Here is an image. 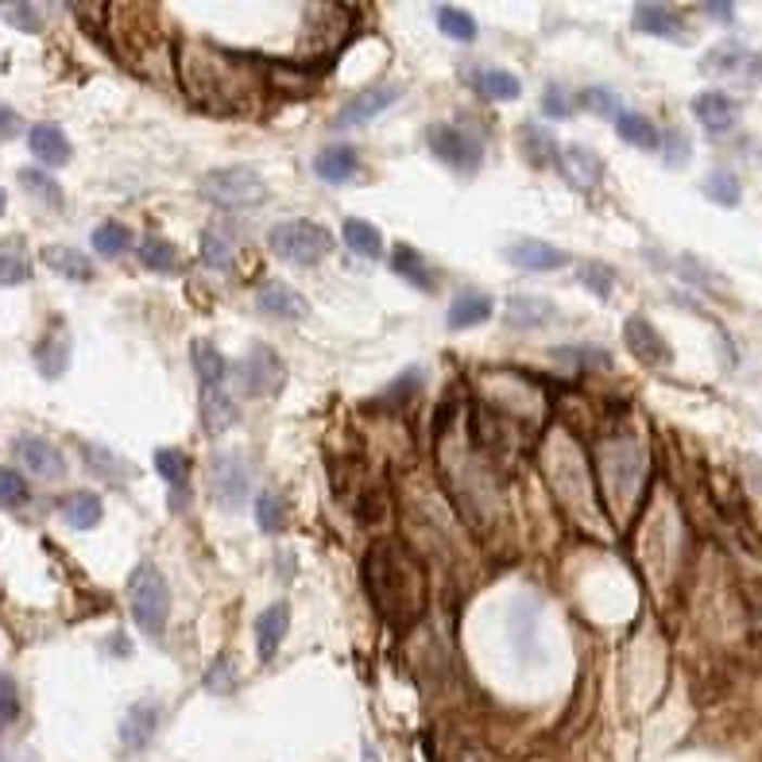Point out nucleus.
Here are the masks:
<instances>
[{
    "label": "nucleus",
    "mask_w": 762,
    "mask_h": 762,
    "mask_svg": "<svg viewBox=\"0 0 762 762\" xmlns=\"http://www.w3.org/2000/svg\"><path fill=\"white\" fill-rule=\"evenodd\" d=\"M182 86L198 105L213 113H240L259 93L256 71L249 63H237L232 54L205 43H187L178 54Z\"/></svg>",
    "instance_id": "obj_1"
},
{
    "label": "nucleus",
    "mask_w": 762,
    "mask_h": 762,
    "mask_svg": "<svg viewBox=\"0 0 762 762\" xmlns=\"http://www.w3.org/2000/svg\"><path fill=\"white\" fill-rule=\"evenodd\" d=\"M364 585L372 596L376 612L388 623L403 627L415 623L426 608V576L418 569V561L410 558L407 546L399 542H376L364 561Z\"/></svg>",
    "instance_id": "obj_2"
},
{
    "label": "nucleus",
    "mask_w": 762,
    "mask_h": 762,
    "mask_svg": "<svg viewBox=\"0 0 762 762\" xmlns=\"http://www.w3.org/2000/svg\"><path fill=\"white\" fill-rule=\"evenodd\" d=\"M542 472L550 480L554 496L566 507V515H573L581 526H593L596 499H593V472L581 445L566 434V430H550L542 442Z\"/></svg>",
    "instance_id": "obj_3"
},
{
    "label": "nucleus",
    "mask_w": 762,
    "mask_h": 762,
    "mask_svg": "<svg viewBox=\"0 0 762 762\" xmlns=\"http://www.w3.org/2000/svg\"><path fill=\"white\" fill-rule=\"evenodd\" d=\"M128 604H132V615H136V627L143 635H163L167 627V612H170V593H167V581L163 573L151 561H140L128 576Z\"/></svg>",
    "instance_id": "obj_4"
},
{
    "label": "nucleus",
    "mask_w": 762,
    "mask_h": 762,
    "mask_svg": "<svg viewBox=\"0 0 762 762\" xmlns=\"http://www.w3.org/2000/svg\"><path fill=\"white\" fill-rule=\"evenodd\" d=\"M202 198L221 209H256L267 202V182L252 167H213L202 175Z\"/></svg>",
    "instance_id": "obj_5"
},
{
    "label": "nucleus",
    "mask_w": 762,
    "mask_h": 762,
    "mask_svg": "<svg viewBox=\"0 0 762 762\" xmlns=\"http://www.w3.org/2000/svg\"><path fill=\"white\" fill-rule=\"evenodd\" d=\"M267 249L276 252L279 259H287V264L314 267L333 252V237L314 221H283L267 232Z\"/></svg>",
    "instance_id": "obj_6"
},
{
    "label": "nucleus",
    "mask_w": 762,
    "mask_h": 762,
    "mask_svg": "<svg viewBox=\"0 0 762 762\" xmlns=\"http://www.w3.org/2000/svg\"><path fill=\"white\" fill-rule=\"evenodd\" d=\"M426 140H430V151H434L445 167L461 170V175H472L484 163V143L461 125H434L426 132Z\"/></svg>",
    "instance_id": "obj_7"
},
{
    "label": "nucleus",
    "mask_w": 762,
    "mask_h": 762,
    "mask_svg": "<svg viewBox=\"0 0 762 762\" xmlns=\"http://www.w3.org/2000/svg\"><path fill=\"white\" fill-rule=\"evenodd\" d=\"M237 376H240V388H244V395H252V399H271V395L283 388L287 368H283V360L271 353V348L256 345V348H249V353H244Z\"/></svg>",
    "instance_id": "obj_8"
},
{
    "label": "nucleus",
    "mask_w": 762,
    "mask_h": 762,
    "mask_svg": "<svg viewBox=\"0 0 762 762\" xmlns=\"http://www.w3.org/2000/svg\"><path fill=\"white\" fill-rule=\"evenodd\" d=\"M209 487L217 504L229 507V511H240L244 507V496H249V465L240 453H221V457H213V469H209Z\"/></svg>",
    "instance_id": "obj_9"
},
{
    "label": "nucleus",
    "mask_w": 762,
    "mask_h": 762,
    "mask_svg": "<svg viewBox=\"0 0 762 762\" xmlns=\"http://www.w3.org/2000/svg\"><path fill=\"white\" fill-rule=\"evenodd\" d=\"M12 457H16L27 472H36V477H43V480H59L66 472V461H63V453H59V445L47 442L43 434L16 437V442H12Z\"/></svg>",
    "instance_id": "obj_10"
},
{
    "label": "nucleus",
    "mask_w": 762,
    "mask_h": 762,
    "mask_svg": "<svg viewBox=\"0 0 762 762\" xmlns=\"http://www.w3.org/2000/svg\"><path fill=\"white\" fill-rule=\"evenodd\" d=\"M558 167H561V178H566L573 190H581V194L596 190L604 178V160L593 148H585V143H569V148H561Z\"/></svg>",
    "instance_id": "obj_11"
},
{
    "label": "nucleus",
    "mask_w": 762,
    "mask_h": 762,
    "mask_svg": "<svg viewBox=\"0 0 762 762\" xmlns=\"http://www.w3.org/2000/svg\"><path fill=\"white\" fill-rule=\"evenodd\" d=\"M623 338H627V348L635 360L650 364V368H662V364L674 360V353H670V345L662 341V333H658L655 326H650L643 314H635V318L623 321Z\"/></svg>",
    "instance_id": "obj_12"
},
{
    "label": "nucleus",
    "mask_w": 762,
    "mask_h": 762,
    "mask_svg": "<svg viewBox=\"0 0 762 762\" xmlns=\"http://www.w3.org/2000/svg\"><path fill=\"white\" fill-rule=\"evenodd\" d=\"M256 306L267 314V318H279V321H306L310 318V302L302 299L294 287L279 283V279H267V283L259 287Z\"/></svg>",
    "instance_id": "obj_13"
},
{
    "label": "nucleus",
    "mask_w": 762,
    "mask_h": 762,
    "mask_svg": "<svg viewBox=\"0 0 762 762\" xmlns=\"http://www.w3.org/2000/svg\"><path fill=\"white\" fill-rule=\"evenodd\" d=\"M693 113H697V120L704 125V132L720 136L736 128L739 101L732 98V93H724V89H709V93H700V98L693 101Z\"/></svg>",
    "instance_id": "obj_14"
},
{
    "label": "nucleus",
    "mask_w": 762,
    "mask_h": 762,
    "mask_svg": "<svg viewBox=\"0 0 762 762\" xmlns=\"http://www.w3.org/2000/svg\"><path fill=\"white\" fill-rule=\"evenodd\" d=\"M395 101H399V86H372V89H364V93H356V98L348 101L345 109H341L333 125H338V128L364 125V120H372V116H380L383 109H391Z\"/></svg>",
    "instance_id": "obj_15"
},
{
    "label": "nucleus",
    "mask_w": 762,
    "mask_h": 762,
    "mask_svg": "<svg viewBox=\"0 0 762 762\" xmlns=\"http://www.w3.org/2000/svg\"><path fill=\"white\" fill-rule=\"evenodd\" d=\"M507 259L515 267H523V271H558V267L569 264V256L550 244V240H515L511 249H507Z\"/></svg>",
    "instance_id": "obj_16"
},
{
    "label": "nucleus",
    "mask_w": 762,
    "mask_h": 762,
    "mask_svg": "<svg viewBox=\"0 0 762 762\" xmlns=\"http://www.w3.org/2000/svg\"><path fill=\"white\" fill-rule=\"evenodd\" d=\"M504 318L511 329H542L558 318V306L550 299H538V294H511Z\"/></svg>",
    "instance_id": "obj_17"
},
{
    "label": "nucleus",
    "mask_w": 762,
    "mask_h": 762,
    "mask_svg": "<svg viewBox=\"0 0 762 762\" xmlns=\"http://www.w3.org/2000/svg\"><path fill=\"white\" fill-rule=\"evenodd\" d=\"M155 732H160V704L143 700V704L128 709L125 724H120V744H125V751H143L155 739Z\"/></svg>",
    "instance_id": "obj_18"
},
{
    "label": "nucleus",
    "mask_w": 762,
    "mask_h": 762,
    "mask_svg": "<svg viewBox=\"0 0 762 762\" xmlns=\"http://www.w3.org/2000/svg\"><path fill=\"white\" fill-rule=\"evenodd\" d=\"M287 627H291V608H287L283 600L271 604V608H264L256 620V650H259V662H271L279 650V643H283Z\"/></svg>",
    "instance_id": "obj_19"
},
{
    "label": "nucleus",
    "mask_w": 762,
    "mask_h": 762,
    "mask_svg": "<svg viewBox=\"0 0 762 762\" xmlns=\"http://www.w3.org/2000/svg\"><path fill=\"white\" fill-rule=\"evenodd\" d=\"M27 143H31V155H36L43 167H63L71 163V140L59 125H36L27 132Z\"/></svg>",
    "instance_id": "obj_20"
},
{
    "label": "nucleus",
    "mask_w": 762,
    "mask_h": 762,
    "mask_svg": "<svg viewBox=\"0 0 762 762\" xmlns=\"http://www.w3.org/2000/svg\"><path fill=\"white\" fill-rule=\"evenodd\" d=\"M240 422V407L232 403V395L225 388H209V391H202V426H205V434L209 437H217V434H225L229 426H237Z\"/></svg>",
    "instance_id": "obj_21"
},
{
    "label": "nucleus",
    "mask_w": 762,
    "mask_h": 762,
    "mask_svg": "<svg viewBox=\"0 0 762 762\" xmlns=\"http://www.w3.org/2000/svg\"><path fill=\"white\" fill-rule=\"evenodd\" d=\"M635 27H638V31H647V36L674 39V43H682V39H685V20L677 16L674 9H665V4H638V9H635Z\"/></svg>",
    "instance_id": "obj_22"
},
{
    "label": "nucleus",
    "mask_w": 762,
    "mask_h": 762,
    "mask_svg": "<svg viewBox=\"0 0 762 762\" xmlns=\"http://www.w3.org/2000/svg\"><path fill=\"white\" fill-rule=\"evenodd\" d=\"M190 364H194V376H198V383H202V391L221 388L225 376H229V360L221 356V348L205 338L190 345Z\"/></svg>",
    "instance_id": "obj_23"
},
{
    "label": "nucleus",
    "mask_w": 762,
    "mask_h": 762,
    "mask_svg": "<svg viewBox=\"0 0 762 762\" xmlns=\"http://www.w3.org/2000/svg\"><path fill=\"white\" fill-rule=\"evenodd\" d=\"M43 264L51 267V271H59L63 279H74V283H89V279H93V259H89L86 252L71 249V244H47Z\"/></svg>",
    "instance_id": "obj_24"
},
{
    "label": "nucleus",
    "mask_w": 762,
    "mask_h": 762,
    "mask_svg": "<svg viewBox=\"0 0 762 762\" xmlns=\"http://www.w3.org/2000/svg\"><path fill=\"white\" fill-rule=\"evenodd\" d=\"M492 318V299L484 291H461L457 299L449 302V329H472V326H484Z\"/></svg>",
    "instance_id": "obj_25"
},
{
    "label": "nucleus",
    "mask_w": 762,
    "mask_h": 762,
    "mask_svg": "<svg viewBox=\"0 0 762 762\" xmlns=\"http://www.w3.org/2000/svg\"><path fill=\"white\" fill-rule=\"evenodd\" d=\"M615 136H620L623 143H631V148H638V151H658V148H662V132H658L655 120L643 116V113H620V116H615Z\"/></svg>",
    "instance_id": "obj_26"
},
{
    "label": "nucleus",
    "mask_w": 762,
    "mask_h": 762,
    "mask_svg": "<svg viewBox=\"0 0 762 762\" xmlns=\"http://www.w3.org/2000/svg\"><path fill=\"white\" fill-rule=\"evenodd\" d=\"M39 368H43L47 380H59L66 372V356H71V338H66V326L63 321H54L51 333L39 338Z\"/></svg>",
    "instance_id": "obj_27"
},
{
    "label": "nucleus",
    "mask_w": 762,
    "mask_h": 762,
    "mask_svg": "<svg viewBox=\"0 0 762 762\" xmlns=\"http://www.w3.org/2000/svg\"><path fill=\"white\" fill-rule=\"evenodd\" d=\"M391 271L403 276L407 283H415L418 291H434V271H430L422 252H415L410 244H399V249L391 252Z\"/></svg>",
    "instance_id": "obj_28"
},
{
    "label": "nucleus",
    "mask_w": 762,
    "mask_h": 762,
    "mask_svg": "<svg viewBox=\"0 0 762 762\" xmlns=\"http://www.w3.org/2000/svg\"><path fill=\"white\" fill-rule=\"evenodd\" d=\"M314 170H318L326 182H348V178L360 170V155H356L353 148H345V143H338V148H326L314 160Z\"/></svg>",
    "instance_id": "obj_29"
},
{
    "label": "nucleus",
    "mask_w": 762,
    "mask_h": 762,
    "mask_svg": "<svg viewBox=\"0 0 762 762\" xmlns=\"http://www.w3.org/2000/svg\"><path fill=\"white\" fill-rule=\"evenodd\" d=\"M341 237H345V244L360 259H383V237L376 225L360 221V217H348V221L341 225Z\"/></svg>",
    "instance_id": "obj_30"
},
{
    "label": "nucleus",
    "mask_w": 762,
    "mask_h": 762,
    "mask_svg": "<svg viewBox=\"0 0 762 762\" xmlns=\"http://www.w3.org/2000/svg\"><path fill=\"white\" fill-rule=\"evenodd\" d=\"M101 515H105V507H101V499L93 496V492H74V496L63 499V519L71 526H78V531L98 526Z\"/></svg>",
    "instance_id": "obj_31"
},
{
    "label": "nucleus",
    "mask_w": 762,
    "mask_h": 762,
    "mask_svg": "<svg viewBox=\"0 0 762 762\" xmlns=\"http://www.w3.org/2000/svg\"><path fill=\"white\" fill-rule=\"evenodd\" d=\"M700 190H704V198H709L712 205H724V209H736L739 198H744L736 170H712V175H704Z\"/></svg>",
    "instance_id": "obj_32"
},
{
    "label": "nucleus",
    "mask_w": 762,
    "mask_h": 762,
    "mask_svg": "<svg viewBox=\"0 0 762 762\" xmlns=\"http://www.w3.org/2000/svg\"><path fill=\"white\" fill-rule=\"evenodd\" d=\"M81 453H86V461H89V472L93 477H105L109 484H125L128 477H132V469H128L116 453H109V449H101V445H93V442H81Z\"/></svg>",
    "instance_id": "obj_33"
},
{
    "label": "nucleus",
    "mask_w": 762,
    "mask_h": 762,
    "mask_svg": "<svg viewBox=\"0 0 762 762\" xmlns=\"http://www.w3.org/2000/svg\"><path fill=\"white\" fill-rule=\"evenodd\" d=\"M558 140H554L550 128H538V125H526L523 128V155L534 163V167H550L558 163Z\"/></svg>",
    "instance_id": "obj_34"
},
{
    "label": "nucleus",
    "mask_w": 762,
    "mask_h": 762,
    "mask_svg": "<svg viewBox=\"0 0 762 762\" xmlns=\"http://www.w3.org/2000/svg\"><path fill=\"white\" fill-rule=\"evenodd\" d=\"M198 256H202V264L213 267V271H229L232 267V237L221 229H205L202 244H198Z\"/></svg>",
    "instance_id": "obj_35"
},
{
    "label": "nucleus",
    "mask_w": 762,
    "mask_h": 762,
    "mask_svg": "<svg viewBox=\"0 0 762 762\" xmlns=\"http://www.w3.org/2000/svg\"><path fill=\"white\" fill-rule=\"evenodd\" d=\"M136 256H140V264L148 267V271H178V267H182L175 244H167V240H160V237H143Z\"/></svg>",
    "instance_id": "obj_36"
},
{
    "label": "nucleus",
    "mask_w": 762,
    "mask_h": 762,
    "mask_svg": "<svg viewBox=\"0 0 762 762\" xmlns=\"http://www.w3.org/2000/svg\"><path fill=\"white\" fill-rule=\"evenodd\" d=\"M93 249H98V256H105V259L125 256V252L132 249V229L120 221L98 225V229H93Z\"/></svg>",
    "instance_id": "obj_37"
},
{
    "label": "nucleus",
    "mask_w": 762,
    "mask_h": 762,
    "mask_svg": "<svg viewBox=\"0 0 762 762\" xmlns=\"http://www.w3.org/2000/svg\"><path fill=\"white\" fill-rule=\"evenodd\" d=\"M434 20H437V27H442L445 36L457 39V43H472V39L480 36L477 20H472L465 9H453V4H442V9L434 12Z\"/></svg>",
    "instance_id": "obj_38"
},
{
    "label": "nucleus",
    "mask_w": 762,
    "mask_h": 762,
    "mask_svg": "<svg viewBox=\"0 0 762 762\" xmlns=\"http://www.w3.org/2000/svg\"><path fill=\"white\" fill-rule=\"evenodd\" d=\"M472 81H477L480 93L492 98V101H515L519 93H523V81L515 78V74H507V71H480Z\"/></svg>",
    "instance_id": "obj_39"
},
{
    "label": "nucleus",
    "mask_w": 762,
    "mask_h": 762,
    "mask_svg": "<svg viewBox=\"0 0 762 762\" xmlns=\"http://www.w3.org/2000/svg\"><path fill=\"white\" fill-rule=\"evenodd\" d=\"M31 279V264H27L24 249L20 244H12V240H4L0 244V287H20Z\"/></svg>",
    "instance_id": "obj_40"
},
{
    "label": "nucleus",
    "mask_w": 762,
    "mask_h": 762,
    "mask_svg": "<svg viewBox=\"0 0 762 762\" xmlns=\"http://www.w3.org/2000/svg\"><path fill=\"white\" fill-rule=\"evenodd\" d=\"M256 523L264 534H279L287 526V504L276 492H259L256 496Z\"/></svg>",
    "instance_id": "obj_41"
},
{
    "label": "nucleus",
    "mask_w": 762,
    "mask_h": 762,
    "mask_svg": "<svg viewBox=\"0 0 762 762\" xmlns=\"http://www.w3.org/2000/svg\"><path fill=\"white\" fill-rule=\"evenodd\" d=\"M155 469H160V477L167 480L170 487H178V492H182V484H187V477H190V461L182 449H160L155 453Z\"/></svg>",
    "instance_id": "obj_42"
},
{
    "label": "nucleus",
    "mask_w": 762,
    "mask_h": 762,
    "mask_svg": "<svg viewBox=\"0 0 762 762\" xmlns=\"http://www.w3.org/2000/svg\"><path fill=\"white\" fill-rule=\"evenodd\" d=\"M581 283H585L588 291L596 294V299H612L615 271L608 264H600V259H585V264H581Z\"/></svg>",
    "instance_id": "obj_43"
},
{
    "label": "nucleus",
    "mask_w": 762,
    "mask_h": 762,
    "mask_svg": "<svg viewBox=\"0 0 762 762\" xmlns=\"http://www.w3.org/2000/svg\"><path fill=\"white\" fill-rule=\"evenodd\" d=\"M27 480L20 477L16 469H0V507L4 511H16V507H24L27 504Z\"/></svg>",
    "instance_id": "obj_44"
},
{
    "label": "nucleus",
    "mask_w": 762,
    "mask_h": 762,
    "mask_svg": "<svg viewBox=\"0 0 762 762\" xmlns=\"http://www.w3.org/2000/svg\"><path fill=\"white\" fill-rule=\"evenodd\" d=\"M20 182L27 187V194L43 198V202H51V205L63 202V190H59V182H54L51 175H43V170H36V167L20 170Z\"/></svg>",
    "instance_id": "obj_45"
},
{
    "label": "nucleus",
    "mask_w": 762,
    "mask_h": 762,
    "mask_svg": "<svg viewBox=\"0 0 762 762\" xmlns=\"http://www.w3.org/2000/svg\"><path fill=\"white\" fill-rule=\"evenodd\" d=\"M0 16L9 20L12 27H20V31H27V36H36L39 27H43V16L31 4H0Z\"/></svg>",
    "instance_id": "obj_46"
},
{
    "label": "nucleus",
    "mask_w": 762,
    "mask_h": 762,
    "mask_svg": "<svg viewBox=\"0 0 762 762\" xmlns=\"http://www.w3.org/2000/svg\"><path fill=\"white\" fill-rule=\"evenodd\" d=\"M20 716V693L9 674H0V732H9Z\"/></svg>",
    "instance_id": "obj_47"
},
{
    "label": "nucleus",
    "mask_w": 762,
    "mask_h": 762,
    "mask_svg": "<svg viewBox=\"0 0 762 762\" xmlns=\"http://www.w3.org/2000/svg\"><path fill=\"white\" fill-rule=\"evenodd\" d=\"M576 109V101L569 98V89L561 86H550L546 93H542V113L550 116V120H566L569 113Z\"/></svg>",
    "instance_id": "obj_48"
},
{
    "label": "nucleus",
    "mask_w": 762,
    "mask_h": 762,
    "mask_svg": "<svg viewBox=\"0 0 762 762\" xmlns=\"http://www.w3.org/2000/svg\"><path fill=\"white\" fill-rule=\"evenodd\" d=\"M581 105L588 109V113H596V116H615V93L612 89H585L581 93Z\"/></svg>",
    "instance_id": "obj_49"
},
{
    "label": "nucleus",
    "mask_w": 762,
    "mask_h": 762,
    "mask_svg": "<svg viewBox=\"0 0 762 762\" xmlns=\"http://www.w3.org/2000/svg\"><path fill=\"white\" fill-rule=\"evenodd\" d=\"M232 677H237V670H232V662H229V655H221L217 662L205 670V685H209L213 693H225V689H232Z\"/></svg>",
    "instance_id": "obj_50"
},
{
    "label": "nucleus",
    "mask_w": 762,
    "mask_h": 762,
    "mask_svg": "<svg viewBox=\"0 0 762 762\" xmlns=\"http://www.w3.org/2000/svg\"><path fill=\"white\" fill-rule=\"evenodd\" d=\"M662 140H670V148H662L665 163H670V167H682L685 155H689V143H685V136L682 132H665Z\"/></svg>",
    "instance_id": "obj_51"
},
{
    "label": "nucleus",
    "mask_w": 762,
    "mask_h": 762,
    "mask_svg": "<svg viewBox=\"0 0 762 762\" xmlns=\"http://www.w3.org/2000/svg\"><path fill=\"white\" fill-rule=\"evenodd\" d=\"M16 132H20V116L0 101V136H16Z\"/></svg>",
    "instance_id": "obj_52"
},
{
    "label": "nucleus",
    "mask_w": 762,
    "mask_h": 762,
    "mask_svg": "<svg viewBox=\"0 0 762 762\" xmlns=\"http://www.w3.org/2000/svg\"><path fill=\"white\" fill-rule=\"evenodd\" d=\"M709 16H716V20H732V16H736V9H732V4H709Z\"/></svg>",
    "instance_id": "obj_53"
},
{
    "label": "nucleus",
    "mask_w": 762,
    "mask_h": 762,
    "mask_svg": "<svg viewBox=\"0 0 762 762\" xmlns=\"http://www.w3.org/2000/svg\"><path fill=\"white\" fill-rule=\"evenodd\" d=\"M465 762H487V759L480 751H469V754H465Z\"/></svg>",
    "instance_id": "obj_54"
},
{
    "label": "nucleus",
    "mask_w": 762,
    "mask_h": 762,
    "mask_svg": "<svg viewBox=\"0 0 762 762\" xmlns=\"http://www.w3.org/2000/svg\"><path fill=\"white\" fill-rule=\"evenodd\" d=\"M0 217H4V190H0Z\"/></svg>",
    "instance_id": "obj_55"
},
{
    "label": "nucleus",
    "mask_w": 762,
    "mask_h": 762,
    "mask_svg": "<svg viewBox=\"0 0 762 762\" xmlns=\"http://www.w3.org/2000/svg\"><path fill=\"white\" fill-rule=\"evenodd\" d=\"M0 762H12V759H4V754H0Z\"/></svg>",
    "instance_id": "obj_56"
}]
</instances>
